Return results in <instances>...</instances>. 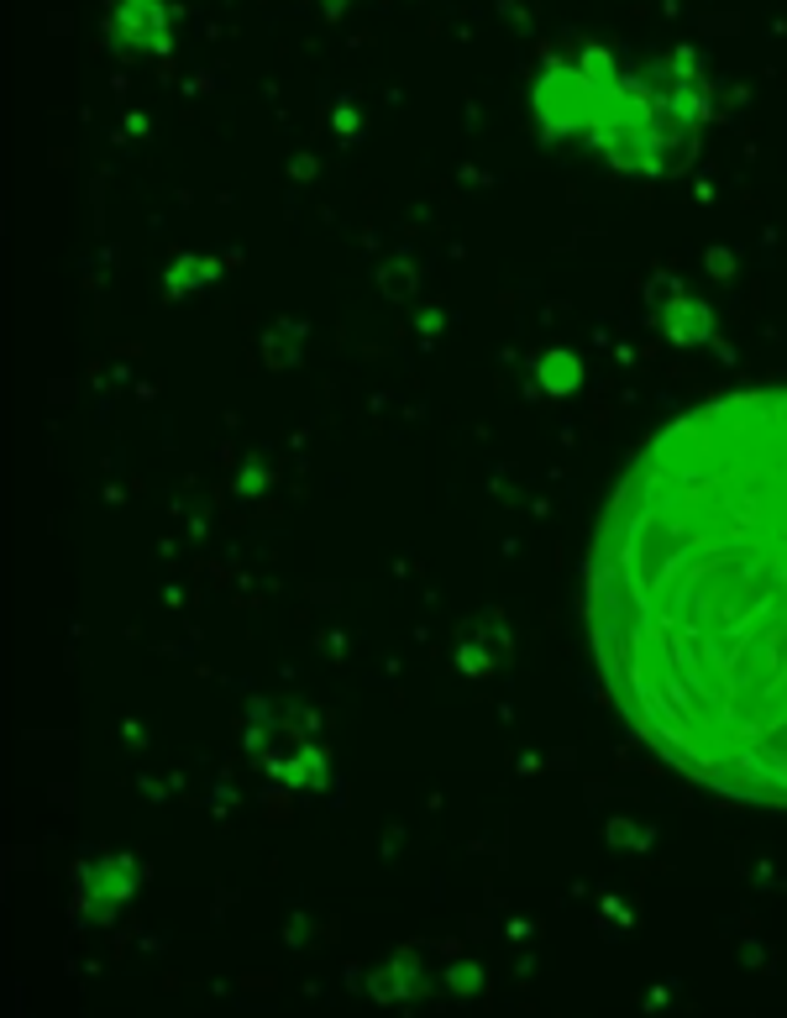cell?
<instances>
[{
    "label": "cell",
    "mask_w": 787,
    "mask_h": 1018,
    "mask_svg": "<svg viewBox=\"0 0 787 1018\" xmlns=\"http://www.w3.org/2000/svg\"><path fill=\"white\" fill-rule=\"evenodd\" d=\"M588 630L651 751L787 804V389L704 404L630 462L594 536Z\"/></svg>",
    "instance_id": "6da1fadb"
},
{
    "label": "cell",
    "mask_w": 787,
    "mask_h": 1018,
    "mask_svg": "<svg viewBox=\"0 0 787 1018\" xmlns=\"http://www.w3.org/2000/svg\"><path fill=\"white\" fill-rule=\"evenodd\" d=\"M536 116L547 121V132H588L598 126V96L583 79L577 64H551L536 85Z\"/></svg>",
    "instance_id": "7a4b0ae2"
},
{
    "label": "cell",
    "mask_w": 787,
    "mask_h": 1018,
    "mask_svg": "<svg viewBox=\"0 0 787 1018\" xmlns=\"http://www.w3.org/2000/svg\"><path fill=\"white\" fill-rule=\"evenodd\" d=\"M137 882H143V866H137V861H116V855H105V861H95V866L85 872V903H90L95 914H111L116 903L132 898Z\"/></svg>",
    "instance_id": "3957f363"
},
{
    "label": "cell",
    "mask_w": 787,
    "mask_h": 1018,
    "mask_svg": "<svg viewBox=\"0 0 787 1018\" xmlns=\"http://www.w3.org/2000/svg\"><path fill=\"white\" fill-rule=\"evenodd\" d=\"M111 32H121V43L126 48H168V11L164 5H153V0H132V5H121L116 16H111Z\"/></svg>",
    "instance_id": "277c9868"
},
{
    "label": "cell",
    "mask_w": 787,
    "mask_h": 1018,
    "mask_svg": "<svg viewBox=\"0 0 787 1018\" xmlns=\"http://www.w3.org/2000/svg\"><path fill=\"white\" fill-rule=\"evenodd\" d=\"M273 778H284V787H321L326 782V751L315 740H300L289 757H279L268 767Z\"/></svg>",
    "instance_id": "5b68a950"
},
{
    "label": "cell",
    "mask_w": 787,
    "mask_h": 1018,
    "mask_svg": "<svg viewBox=\"0 0 787 1018\" xmlns=\"http://www.w3.org/2000/svg\"><path fill=\"white\" fill-rule=\"evenodd\" d=\"M662 326H667L672 342L698 347V342H709V336H715V315L698 305V300H677L672 310H662Z\"/></svg>",
    "instance_id": "8992f818"
},
{
    "label": "cell",
    "mask_w": 787,
    "mask_h": 1018,
    "mask_svg": "<svg viewBox=\"0 0 787 1018\" xmlns=\"http://www.w3.org/2000/svg\"><path fill=\"white\" fill-rule=\"evenodd\" d=\"M577 69H583V79L594 85L598 100H609L625 90V74H620V64L609 58V48H583L577 53Z\"/></svg>",
    "instance_id": "52a82bcc"
},
{
    "label": "cell",
    "mask_w": 787,
    "mask_h": 1018,
    "mask_svg": "<svg viewBox=\"0 0 787 1018\" xmlns=\"http://www.w3.org/2000/svg\"><path fill=\"white\" fill-rule=\"evenodd\" d=\"M420 987H426L420 955H400V961H394V971L373 982V993H379V997H409V993H420Z\"/></svg>",
    "instance_id": "ba28073f"
},
{
    "label": "cell",
    "mask_w": 787,
    "mask_h": 1018,
    "mask_svg": "<svg viewBox=\"0 0 787 1018\" xmlns=\"http://www.w3.org/2000/svg\"><path fill=\"white\" fill-rule=\"evenodd\" d=\"M536 373H541V383H547L551 394H567V389H577V379H583L577 357H567V353H547Z\"/></svg>",
    "instance_id": "9c48e42d"
},
{
    "label": "cell",
    "mask_w": 787,
    "mask_h": 1018,
    "mask_svg": "<svg viewBox=\"0 0 787 1018\" xmlns=\"http://www.w3.org/2000/svg\"><path fill=\"white\" fill-rule=\"evenodd\" d=\"M211 273H215V262H194V258H184L179 268H173V273H168V289H173V294H184V289L205 284Z\"/></svg>",
    "instance_id": "30bf717a"
},
{
    "label": "cell",
    "mask_w": 787,
    "mask_h": 1018,
    "mask_svg": "<svg viewBox=\"0 0 787 1018\" xmlns=\"http://www.w3.org/2000/svg\"><path fill=\"white\" fill-rule=\"evenodd\" d=\"M677 300H683V294H677V279H651V305L656 310H672Z\"/></svg>",
    "instance_id": "8fae6325"
},
{
    "label": "cell",
    "mask_w": 787,
    "mask_h": 1018,
    "mask_svg": "<svg viewBox=\"0 0 787 1018\" xmlns=\"http://www.w3.org/2000/svg\"><path fill=\"white\" fill-rule=\"evenodd\" d=\"M452 982L462 987V993H473V987H477V966H457V971H452Z\"/></svg>",
    "instance_id": "7c38bea8"
},
{
    "label": "cell",
    "mask_w": 787,
    "mask_h": 1018,
    "mask_svg": "<svg viewBox=\"0 0 787 1018\" xmlns=\"http://www.w3.org/2000/svg\"><path fill=\"white\" fill-rule=\"evenodd\" d=\"M609 835H615V840H641V846L651 840V835H645V829H636V825H609Z\"/></svg>",
    "instance_id": "4fadbf2b"
},
{
    "label": "cell",
    "mask_w": 787,
    "mask_h": 1018,
    "mask_svg": "<svg viewBox=\"0 0 787 1018\" xmlns=\"http://www.w3.org/2000/svg\"><path fill=\"white\" fill-rule=\"evenodd\" d=\"M262 478H268V473H262V468H252L247 478H237V489H241V494H258V489H262Z\"/></svg>",
    "instance_id": "5bb4252c"
}]
</instances>
